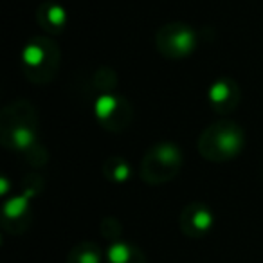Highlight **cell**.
I'll use <instances>...</instances> for the list:
<instances>
[{
  "instance_id": "cell-12",
  "label": "cell",
  "mask_w": 263,
  "mask_h": 263,
  "mask_svg": "<svg viewBox=\"0 0 263 263\" xmlns=\"http://www.w3.org/2000/svg\"><path fill=\"white\" fill-rule=\"evenodd\" d=\"M103 175L108 182L114 184H123L128 182L132 177V166L128 164V161H124L123 157L112 155L103 162Z\"/></svg>"
},
{
  "instance_id": "cell-11",
  "label": "cell",
  "mask_w": 263,
  "mask_h": 263,
  "mask_svg": "<svg viewBox=\"0 0 263 263\" xmlns=\"http://www.w3.org/2000/svg\"><path fill=\"white\" fill-rule=\"evenodd\" d=\"M106 263H146V256L137 245L128 241H114L105 254Z\"/></svg>"
},
{
  "instance_id": "cell-2",
  "label": "cell",
  "mask_w": 263,
  "mask_h": 263,
  "mask_svg": "<svg viewBox=\"0 0 263 263\" xmlns=\"http://www.w3.org/2000/svg\"><path fill=\"white\" fill-rule=\"evenodd\" d=\"M245 148V130L231 119L211 123L198 137L197 150L209 162H227Z\"/></svg>"
},
{
  "instance_id": "cell-9",
  "label": "cell",
  "mask_w": 263,
  "mask_h": 263,
  "mask_svg": "<svg viewBox=\"0 0 263 263\" xmlns=\"http://www.w3.org/2000/svg\"><path fill=\"white\" fill-rule=\"evenodd\" d=\"M240 87H238V83L233 78H218L209 87L208 101L211 105V108L220 116H226V114H231L233 110H236V106L240 105Z\"/></svg>"
},
{
  "instance_id": "cell-5",
  "label": "cell",
  "mask_w": 263,
  "mask_h": 263,
  "mask_svg": "<svg viewBox=\"0 0 263 263\" xmlns=\"http://www.w3.org/2000/svg\"><path fill=\"white\" fill-rule=\"evenodd\" d=\"M44 187L40 175H29L24 180L20 195L8 200L2 208V227L11 234H20L31 223V198H34Z\"/></svg>"
},
{
  "instance_id": "cell-4",
  "label": "cell",
  "mask_w": 263,
  "mask_h": 263,
  "mask_svg": "<svg viewBox=\"0 0 263 263\" xmlns=\"http://www.w3.org/2000/svg\"><path fill=\"white\" fill-rule=\"evenodd\" d=\"M184 155L173 143L154 144L141 161V179L150 186H161L173 180L182 170Z\"/></svg>"
},
{
  "instance_id": "cell-13",
  "label": "cell",
  "mask_w": 263,
  "mask_h": 263,
  "mask_svg": "<svg viewBox=\"0 0 263 263\" xmlns=\"http://www.w3.org/2000/svg\"><path fill=\"white\" fill-rule=\"evenodd\" d=\"M103 251L94 241H81L67 256V263H103Z\"/></svg>"
},
{
  "instance_id": "cell-14",
  "label": "cell",
  "mask_w": 263,
  "mask_h": 263,
  "mask_svg": "<svg viewBox=\"0 0 263 263\" xmlns=\"http://www.w3.org/2000/svg\"><path fill=\"white\" fill-rule=\"evenodd\" d=\"M116 85H117V76L112 69H108V67L98 69V72H96V76H94V88L98 90L99 96L114 92Z\"/></svg>"
},
{
  "instance_id": "cell-3",
  "label": "cell",
  "mask_w": 263,
  "mask_h": 263,
  "mask_svg": "<svg viewBox=\"0 0 263 263\" xmlns=\"http://www.w3.org/2000/svg\"><path fill=\"white\" fill-rule=\"evenodd\" d=\"M60 69V47L47 36H36L22 51V70L29 81L47 85Z\"/></svg>"
},
{
  "instance_id": "cell-1",
  "label": "cell",
  "mask_w": 263,
  "mask_h": 263,
  "mask_svg": "<svg viewBox=\"0 0 263 263\" xmlns=\"http://www.w3.org/2000/svg\"><path fill=\"white\" fill-rule=\"evenodd\" d=\"M38 114L27 99L8 105L0 114V143L8 150L29 154L38 146Z\"/></svg>"
},
{
  "instance_id": "cell-6",
  "label": "cell",
  "mask_w": 263,
  "mask_h": 263,
  "mask_svg": "<svg viewBox=\"0 0 263 263\" xmlns=\"http://www.w3.org/2000/svg\"><path fill=\"white\" fill-rule=\"evenodd\" d=\"M155 45L162 56L172 60L187 58L197 47V34L187 24L172 22L162 26L155 34Z\"/></svg>"
},
{
  "instance_id": "cell-8",
  "label": "cell",
  "mask_w": 263,
  "mask_h": 263,
  "mask_svg": "<svg viewBox=\"0 0 263 263\" xmlns=\"http://www.w3.org/2000/svg\"><path fill=\"white\" fill-rule=\"evenodd\" d=\"M179 226L184 236L195 238V240L204 238L211 233L215 226V213L202 202H191L180 211Z\"/></svg>"
},
{
  "instance_id": "cell-7",
  "label": "cell",
  "mask_w": 263,
  "mask_h": 263,
  "mask_svg": "<svg viewBox=\"0 0 263 263\" xmlns=\"http://www.w3.org/2000/svg\"><path fill=\"white\" fill-rule=\"evenodd\" d=\"M96 119L106 132H123L132 124L134 108L126 98L119 94H103L96 99Z\"/></svg>"
},
{
  "instance_id": "cell-15",
  "label": "cell",
  "mask_w": 263,
  "mask_h": 263,
  "mask_svg": "<svg viewBox=\"0 0 263 263\" xmlns=\"http://www.w3.org/2000/svg\"><path fill=\"white\" fill-rule=\"evenodd\" d=\"M99 229H101V234L106 238V240H110L114 243V241H119L121 240V234H123V226H121V222L117 218H112V216H108V218H105L101 222V226H99Z\"/></svg>"
},
{
  "instance_id": "cell-10",
  "label": "cell",
  "mask_w": 263,
  "mask_h": 263,
  "mask_svg": "<svg viewBox=\"0 0 263 263\" xmlns=\"http://www.w3.org/2000/svg\"><path fill=\"white\" fill-rule=\"evenodd\" d=\"M36 18L38 24L44 27V31H47L51 34H58L62 33L67 24V11L60 4L45 2V4H42L38 8Z\"/></svg>"
}]
</instances>
